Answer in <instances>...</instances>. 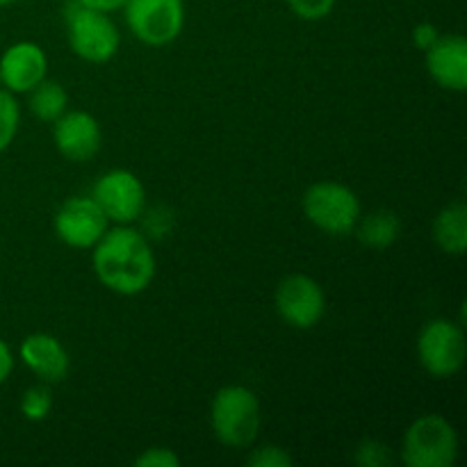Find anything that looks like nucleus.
I'll use <instances>...</instances> for the list:
<instances>
[{
	"mask_svg": "<svg viewBox=\"0 0 467 467\" xmlns=\"http://www.w3.org/2000/svg\"><path fill=\"white\" fill-rule=\"evenodd\" d=\"M91 265L96 278L121 296L140 295L155 278L153 249L144 233L130 223H119L117 228L105 231V235L96 242Z\"/></svg>",
	"mask_w": 467,
	"mask_h": 467,
	"instance_id": "nucleus-1",
	"label": "nucleus"
},
{
	"mask_svg": "<svg viewBox=\"0 0 467 467\" xmlns=\"http://www.w3.org/2000/svg\"><path fill=\"white\" fill-rule=\"evenodd\" d=\"M260 401L249 388L226 386L214 395L210 406L213 433L222 445L244 450L254 445L260 431Z\"/></svg>",
	"mask_w": 467,
	"mask_h": 467,
	"instance_id": "nucleus-2",
	"label": "nucleus"
},
{
	"mask_svg": "<svg viewBox=\"0 0 467 467\" xmlns=\"http://www.w3.org/2000/svg\"><path fill=\"white\" fill-rule=\"evenodd\" d=\"M67 39L73 53L89 64H105L117 55L121 35L109 14L85 7L80 0L64 5Z\"/></svg>",
	"mask_w": 467,
	"mask_h": 467,
	"instance_id": "nucleus-3",
	"label": "nucleus"
},
{
	"mask_svg": "<svg viewBox=\"0 0 467 467\" xmlns=\"http://www.w3.org/2000/svg\"><path fill=\"white\" fill-rule=\"evenodd\" d=\"M304 214L327 235H349L360 219V201L351 187L322 181L306 190Z\"/></svg>",
	"mask_w": 467,
	"mask_h": 467,
	"instance_id": "nucleus-4",
	"label": "nucleus"
},
{
	"mask_svg": "<svg viewBox=\"0 0 467 467\" xmlns=\"http://www.w3.org/2000/svg\"><path fill=\"white\" fill-rule=\"evenodd\" d=\"M459 456V436L441 415H422L404 433L401 459L409 467H451Z\"/></svg>",
	"mask_w": 467,
	"mask_h": 467,
	"instance_id": "nucleus-5",
	"label": "nucleus"
},
{
	"mask_svg": "<svg viewBox=\"0 0 467 467\" xmlns=\"http://www.w3.org/2000/svg\"><path fill=\"white\" fill-rule=\"evenodd\" d=\"M418 358L433 379H451L463 369L465 333L451 319H433L420 331Z\"/></svg>",
	"mask_w": 467,
	"mask_h": 467,
	"instance_id": "nucleus-6",
	"label": "nucleus"
},
{
	"mask_svg": "<svg viewBox=\"0 0 467 467\" xmlns=\"http://www.w3.org/2000/svg\"><path fill=\"white\" fill-rule=\"evenodd\" d=\"M123 14L132 35L146 46H167L185 26L182 0H126Z\"/></svg>",
	"mask_w": 467,
	"mask_h": 467,
	"instance_id": "nucleus-7",
	"label": "nucleus"
},
{
	"mask_svg": "<svg viewBox=\"0 0 467 467\" xmlns=\"http://www.w3.org/2000/svg\"><path fill=\"white\" fill-rule=\"evenodd\" d=\"M91 199L99 203L105 217L114 223L137 222L146 210V190L140 178L128 169H109L94 182Z\"/></svg>",
	"mask_w": 467,
	"mask_h": 467,
	"instance_id": "nucleus-8",
	"label": "nucleus"
},
{
	"mask_svg": "<svg viewBox=\"0 0 467 467\" xmlns=\"http://www.w3.org/2000/svg\"><path fill=\"white\" fill-rule=\"evenodd\" d=\"M276 313L287 327L313 328L327 313V296L322 285L306 274H292L276 287Z\"/></svg>",
	"mask_w": 467,
	"mask_h": 467,
	"instance_id": "nucleus-9",
	"label": "nucleus"
},
{
	"mask_svg": "<svg viewBox=\"0 0 467 467\" xmlns=\"http://www.w3.org/2000/svg\"><path fill=\"white\" fill-rule=\"evenodd\" d=\"M109 219L91 196H71L55 213V233L71 249H94Z\"/></svg>",
	"mask_w": 467,
	"mask_h": 467,
	"instance_id": "nucleus-10",
	"label": "nucleus"
},
{
	"mask_svg": "<svg viewBox=\"0 0 467 467\" xmlns=\"http://www.w3.org/2000/svg\"><path fill=\"white\" fill-rule=\"evenodd\" d=\"M3 87L12 94H30L48 76V57L35 41L12 44L0 57Z\"/></svg>",
	"mask_w": 467,
	"mask_h": 467,
	"instance_id": "nucleus-11",
	"label": "nucleus"
},
{
	"mask_svg": "<svg viewBox=\"0 0 467 467\" xmlns=\"http://www.w3.org/2000/svg\"><path fill=\"white\" fill-rule=\"evenodd\" d=\"M53 140L62 158L71 162H87L100 150L103 132L94 114L73 109V112H64L55 121Z\"/></svg>",
	"mask_w": 467,
	"mask_h": 467,
	"instance_id": "nucleus-12",
	"label": "nucleus"
},
{
	"mask_svg": "<svg viewBox=\"0 0 467 467\" xmlns=\"http://www.w3.org/2000/svg\"><path fill=\"white\" fill-rule=\"evenodd\" d=\"M427 53V68L433 80L450 91L467 89V41L461 35H442Z\"/></svg>",
	"mask_w": 467,
	"mask_h": 467,
	"instance_id": "nucleus-13",
	"label": "nucleus"
},
{
	"mask_svg": "<svg viewBox=\"0 0 467 467\" xmlns=\"http://www.w3.org/2000/svg\"><path fill=\"white\" fill-rule=\"evenodd\" d=\"M21 360L44 383H59L68 374V354L57 337L48 333H32L21 342Z\"/></svg>",
	"mask_w": 467,
	"mask_h": 467,
	"instance_id": "nucleus-14",
	"label": "nucleus"
},
{
	"mask_svg": "<svg viewBox=\"0 0 467 467\" xmlns=\"http://www.w3.org/2000/svg\"><path fill=\"white\" fill-rule=\"evenodd\" d=\"M433 240L445 254L463 255L467 249V208L463 201L445 205L433 222Z\"/></svg>",
	"mask_w": 467,
	"mask_h": 467,
	"instance_id": "nucleus-15",
	"label": "nucleus"
},
{
	"mask_svg": "<svg viewBox=\"0 0 467 467\" xmlns=\"http://www.w3.org/2000/svg\"><path fill=\"white\" fill-rule=\"evenodd\" d=\"M358 228V237L365 246L369 249L383 251L390 244H395L401 235V222L395 213L390 210H379V213H372L369 217H365L363 222L358 219L356 223Z\"/></svg>",
	"mask_w": 467,
	"mask_h": 467,
	"instance_id": "nucleus-16",
	"label": "nucleus"
},
{
	"mask_svg": "<svg viewBox=\"0 0 467 467\" xmlns=\"http://www.w3.org/2000/svg\"><path fill=\"white\" fill-rule=\"evenodd\" d=\"M68 94L59 82L41 80L35 89L30 91V109L39 121L55 123L64 112H67Z\"/></svg>",
	"mask_w": 467,
	"mask_h": 467,
	"instance_id": "nucleus-17",
	"label": "nucleus"
},
{
	"mask_svg": "<svg viewBox=\"0 0 467 467\" xmlns=\"http://www.w3.org/2000/svg\"><path fill=\"white\" fill-rule=\"evenodd\" d=\"M18 123H21V109H18L16 99L12 91L0 87V153L12 146L18 132Z\"/></svg>",
	"mask_w": 467,
	"mask_h": 467,
	"instance_id": "nucleus-18",
	"label": "nucleus"
},
{
	"mask_svg": "<svg viewBox=\"0 0 467 467\" xmlns=\"http://www.w3.org/2000/svg\"><path fill=\"white\" fill-rule=\"evenodd\" d=\"M50 409H53V397H50L48 388L35 386L30 390L23 392L21 397V413L23 418L30 422H41L48 418Z\"/></svg>",
	"mask_w": 467,
	"mask_h": 467,
	"instance_id": "nucleus-19",
	"label": "nucleus"
},
{
	"mask_svg": "<svg viewBox=\"0 0 467 467\" xmlns=\"http://www.w3.org/2000/svg\"><path fill=\"white\" fill-rule=\"evenodd\" d=\"M295 16L304 21H322L336 7V0H287Z\"/></svg>",
	"mask_w": 467,
	"mask_h": 467,
	"instance_id": "nucleus-20",
	"label": "nucleus"
},
{
	"mask_svg": "<svg viewBox=\"0 0 467 467\" xmlns=\"http://www.w3.org/2000/svg\"><path fill=\"white\" fill-rule=\"evenodd\" d=\"M246 463L254 467H290L292 465V456L287 454L283 447L276 445H265L258 447L249 454Z\"/></svg>",
	"mask_w": 467,
	"mask_h": 467,
	"instance_id": "nucleus-21",
	"label": "nucleus"
},
{
	"mask_svg": "<svg viewBox=\"0 0 467 467\" xmlns=\"http://www.w3.org/2000/svg\"><path fill=\"white\" fill-rule=\"evenodd\" d=\"M356 461L365 467H383L390 463V451L383 442L365 441L356 451Z\"/></svg>",
	"mask_w": 467,
	"mask_h": 467,
	"instance_id": "nucleus-22",
	"label": "nucleus"
},
{
	"mask_svg": "<svg viewBox=\"0 0 467 467\" xmlns=\"http://www.w3.org/2000/svg\"><path fill=\"white\" fill-rule=\"evenodd\" d=\"M135 465L140 467H178L181 465V459L173 454L167 447H150L144 454L137 456Z\"/></svg>",
	"mask_w": 467,
	"mask_h": 467,
	"instance_id": "nucleus-23",
	"label": "nucleus"
},
{
	"mask_svg": "<svg viewBox=\"0 0 467 467\" xmlns=\"http://www.w3.org/2000/svg\"><path fill=\"white\" fill-rule=\"evenodd\" d=\"M438 36H441V35H438V30H436V26H433V23H420V26L413 30L415 46H418V48H422V50L431 48L433 41H436Z\"/></svg>",
	"mask_w": 467,
	"mask_h": 467,
	"instance_id": "nucleus-24",
	"label": "nucleus"
},
{
	"mask_svg": "<svg viewBox=\"0 0 467 467\" xmlns=\"http://www.w3.org/2000/svg\"><path fill=\"white\" fill-rule=\"evenodd\" d=\"M14 369V354L5 340H0V386L12 377Z\"/></svg>",
	"mask_w": 467,
	"mask_h": 467,
	"instance_id": "nucleus-25",
	"label": "nucleus"
},
{
	"mask_svg": "<svg viewBox=\"0 0 467 467\" xmlns=\"http://www.w3.org/2000/svg\"><path fill=\"white\" fill-rule=\"evenodd\" d=\"M164 217V210H153L150 213V217L146 219V231H150V235H164V233L171 228V219H167V222H162Z\"/></svg>",
	"mask_w": 467,
	"mask_h": 467,
	"instance_id": "nucleus-26",
	"label": "nucleus"
},
{
	"mask_svg": "<svg viewBox=\"0 0 467 467\" xmlns=\"http://www.w3.org/2000/svg\"><path fill=\"white\" fill-rule=\"evenodd\" d=\"M80 3L85 5V7L99 9V12L109 14V12H117V9H121L126 0H80Z\"/></svg>",
	"mask_w": 467,
	"mask_h": 467,
	"instance_id": "nucleus-27",
	"label": "nucleus"
},
{
	"mask_svg": "<svg viewBox=\"0 0 467 467\" xmlns=\"http://www.w3.org/2000/svg\"><path fill=\"white\" fill-rule=\"evenodd\" d=\"M16 0H0V7H7V5H14Z\"/></svg>",
	"mask_w": 467,
	"mask_h": 467,
	"instance_id": "nucleus-28",
	"label": "nucleus"
},
{
	"mask_svg": "<svg viewBox=\"0 0 467 467\" xmlns=\"http://www.w3.org/2000/svg\"><path fill=\"white\" fill-rule=\"evenodd\" d=\"M0 87H3V76H0Z\"/></svg>",
	"mask_w": 467,
	"mask_h": 467,
	"instance_id": "nucleus-29",
	"label": "nucleus"
}]
</instances>
